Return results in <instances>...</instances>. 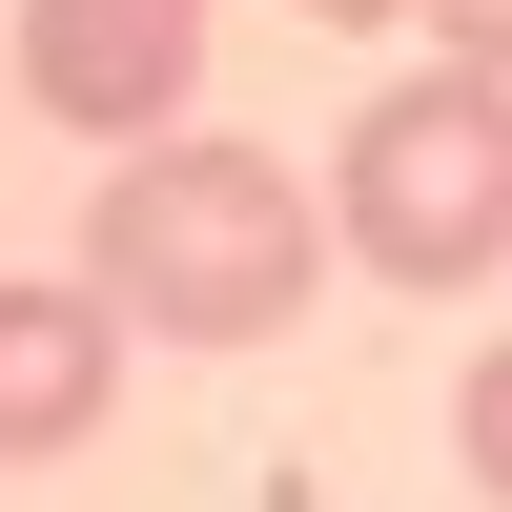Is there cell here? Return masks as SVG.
I'll list each match as a JSON object with an SVG mask.
<instances>
[{"instance_id": "obj_5", "label": "cell", "mask_w": 512, "mask_h": 512, "mask_svg": "<svg viewBox=\"0 0 512 512\" xmlns=\"http://www.w3.org/2000/svg\"><path fill=\"white\" fill-rule=\"evenodd\" d=\"M451 472H472V492L512 512V328L472 349V390H451Z\"/></svg>"}, {"instance_id": "obj_7", "label": "cell", "mask_w": 512, "mask_h": 512, "mask_svg": "<svg viewBox=\"0 0 512 512\" xmlns=\"http://www.w3.org/2000/svg\"><path fill=\"white\" fill-rule=\"evenodd\" d=\"M308 21H328V41H369V21H410V0H308Z\"/></svg>"}, {"instance_id": "obj_4", "label": "cell", "mask_w": 512, "mask_h": 512, "mask_svg": "<svg viewBox=\"0 0 512 512\" xmlns=\"http://www.w3.org/2000/svg\"><path fill=\"white\" fill-rule=\"evenodd\" d=\"M103 410H123V308H103V267H0V472L82 451Z\"/></svg>"}, {"instance_id": "obj_3", "label": "cell", "mask_w": 512, "mask_h": 512, "mask_svg": "<svg viewBox=\"0 0 512 512\" xmlns=\"http://www.w3.org/2000/svg\"><path fill=\"white\" fill-rule=\"evenodd\" d=\"M205 82V0H21V103L82 144H144Z\"/></svg>"}, {"instance_id": "obj_1", "label": "cell", "mask_w": 512, "mask_h": 512, "mask_svg": "<svg viewBox=\"0 0 512 512\" xmlns=\"http://www.w3.org/2000/svg\"><path fill=\"white\" fill-rule=\"evenodd\" d=\"M82 267H103V308L144 328V349H267L328 287V205L287 185L267 144H226V123H144V144H103Z\"/></svg>"}, {"instance_id": "obj_2", "label": "cell", "mask_w": 512, "mask_h": 512, "mask_svg": "<svg viewBox=\"0 0 512 512\" xmlns=\"http://www.w3.org/2000/svg\"><path fill=\"white\" fill-rule=\"evenodd\" d=\"M328 246L369 287H492L512 267V82L492 62H431V82H369L349 144H328Z\"/></svg>"}, {"instance_id": "obj_6", "label": "cell", "mask_w": 512, "mask_h": 512, "mask_svg": "<svg viewBox=\"0 0 512 512\" xmlns=\"http://www.w3.org/2000/svg\"><path fill=\"white\" fill-rule=\"evenodd\" d=\"M410 21H431L451 62H492V82H512V0H410Z\"/></svg>"}]
</instances>
